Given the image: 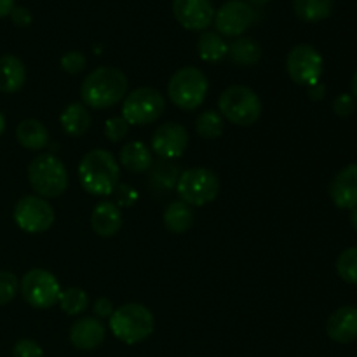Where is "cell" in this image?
<instances>
[{"label":"cell","mask_w":357,"mask_h":357,"mask_svg":"<svg viewBox=\"0 0 357 357\" xmlns=\"http://www.w3.org/2000/svg\"><path fill=\"white\" fill-rule=\"evenodd\" d=\"M128 77L115 66H100L84 79L80 87L82 103L93 110H105L121 103L128 94Z\"/></svg>","instance_id":"1"},{"label":"cell","mask_w":357,"mask_h":357,"mask_svg":"<svg viewBox=\"0 0 357 357\" xmlns=\"http://www.w3.org/2000/svg\"><path fill=\"white\" fill-rule=\"evenodd\" d=\"M121 166L110 152L96 149L87 152L79 164V180L84 190L96 197H107L119 187Z\"/></svg>","instance_id":"2"},{"label":"cell","mask_w":357,"mask_h":357,"mask_svg":"<svg viewBox=\"0 0 357 357\" xmlns=\"http://www.w3.org/2000/svg\"><path fill=\"white\" fill-rule=\"evenodd\" d=\"M108 326L114 337L122 344L135 345L146 340L153 333L155 319L149 307L142 303H126L114 310Z\"/></svg>","instance_id":"3"},{"label":"cell","mask_w":357,"mask_h":357,"mask_svg":"<svg viewBox=\"0 0 357 357\" xmlns=\"http://www.w3.org/2000/svg\"><path fill=\"white\" fill-rule=\"evenodd\" d=\"M28 181L38 197L56 199L68 187V171L52 153H40L28 166Z\"/></svg>","instance_id":"4"},{"label":"cell","mask_w":357,"mask_h":357,"mask_svg":"<svg viewBox=\"0 0 357 357\" xmlns=\"http://www.w3.org/2000/svg\"><path fill=\"white\" fill-rule=\"evenodd\" d=\"M209 84L208 77L197 66H183L173 73L167 84V96L178 108L185 112L197 110L206 100Z\"/></svg>","instance_id":"5"},{"label":"cell","mask_w":357,"mask_h":357,"mask_svg":"<svg viewBox=\"0 0 357 357\" xmlns=\"http://www.w3.org/2000/svg\"><path fill=\"white\" fill-rule=\"evenodd\" d=\"M220 114L236 126H253L261 117V100L246 86H230L218 100Z\"/></svg>","instance_id":"6"},{"label":"cell","mask_w":357,"mask_h":357,"mask_svg":"<svg viewBox=\"0 0 357 357\" xmlns=\"http://www.w3.org/2000/svg\"><path fill=\"white\" fill-rule=\"evenodd\" d=\"M180 201L192 206H206L220 194V180L211 169L206 167H190L180 174L176 183Z\"/></svg>","instance_id":"7"},{"label":"cell","mask_w":357,"mask_h":357,"mask_svg":"<svg viewBox=\"0 0 357 357\" xmlns=\"http://www.w3.org/2000/svg\"><path fill=\"white\" fill-rule=\"evenodd\" d=\"M166 110V100L153 87H138L126 94L122 117L129 126H146L155 122Z\"/></svg>","instance_id":"8"},{"label":"cell","mask_w":357,"mask_h":357,"mask_svg":"<svg viewBox=\"0 0 357 357\" xmlns=\"http://www.w3.org/2000/svg\"><path fill=\"white\" fill-rule=\"evenodd\" d=\"M20 291L24 302L33 309H49L58 303L61 286L56 275L45 268H31L21 279Z\"/></svg>","instance_id":"9"},{"label":"cell","mask_w":357,"mask_h":357,"mask_svg":"<svg viewBox=\"0 0 357 357\" xmlns=\"http://www.w3.org/2000/svg\"><path fill=\"white\" fill-rule=\"evenodd\" d=\"M13 218L24 232L42 234L51 229L56 215L47 199L38 195H24L14 206Z\"/></svg>","instance_id":"10"},{"label":"cell","mask_w":357,"mask_h":357,"mask_svg":"<svg viewBox=\"0 0 357 357\" xmlns=\"http://www.w3.org/2000/svg\"><path fill=\"white\" fill-rule=\"evenodd\" d=\"M324 61L321 52L310 44H298L289 51L286 70L289 79L298 86H314L323 75Z\"/></svg>","instance_id":"11"},{"label":"cell","mask_w":357,"mask_h":357,"mask_svg":"<svg viewBox=\"0 0 357 357\" xmlns=\"http://www.w3.org/2000/svg\"><path fill=\"white\" fill-rule=\"evenodd\" d=\"M255 10L244 0H229L215 13L216 33L225 37H239L253 24Z\"/></svg>","instance_id":"12"},{"label":"cell","mask_w":357,"mask_h":357,"mask_svg":"<svg viewBox=\"0 0 357 357\" xmlns=\"http://www.w3.org/2000/svg\"><path fill=\"white\" fill-rule=\"evenodd\" d=\"M188 146V131L176 122L160 124L153 131L152 152H155L160 159L174 160L185 153Z\"/></svg>","instance_id":"13"},{"label":"cell","mask_w":357,"mask_h":357,"mask_svg":"<svg viewBox=\"0 0 357 357\" xmlns=\"http://www.w3.org/2000/svg\"><path fill=\"white\" fill-rule=\"evenodd\" d=\"M173 14L187 30L206 31L215 20L211 0H173Z\"/></svg>","instance_id":"14"},{"label":"cell","mask_w":357,"mask_h":357,"mask_svg":"<svg viewBox=\"0 0 357 357\" xmlns=\"http://www.w3.org/2000/svg\"><path fill=\"white\" fill-rule=\"evenodd\" d=\"M107 337V328L98 317H80L70 328V342L79 351H94Z\"/></svg>","instance_id":"15"},{"label":"cell","mask_w":357,"mask_h":357,"mask_svg":"<svg viewBox=\"0 0 357 357\" xmlns=\"http://www.w3.org/2000/svg\"><path fill=\"white\" fill-rule=\"evenodd\" d=\"M330 197L340 209L357 208V164H349L333 178Z\"/></svg>","instance_id":"16"},{"label":"cell","mask_w":357,"mask_h":357,"mask_svg":"<svg viewBox=\"0 0 357 357\" xmlns=\"http://www.w3.org/2000/svg\"><path fill=\"white\" fill-rule=\"evenodd\" d=\"M326 333L337 344H351L357 340L356 307H342L335 310L326 323Z\"/></svg>","instance_id":"17"},{"label":"cell","mask_w":357,"mask_h":357,"mask_svg":"<svg viewBox=\"0 0 357 357\" xmlns=\"http://www.w3.org/2000/svg\"><path fill=\"white\" fill-rule=\"evenodd\" d=\"M91 227L100 237H114L122 229V211L115 202L103 201L93 209Z\"/></svg>","instance_id":"18"},{"label":"cell","mask_w":357,"mask_h":357,"mask_svg":"<svg viewBox=\"0 0 357 357\" xmlns=\"http://www.w3.org/2000/svg\"><path fill=\"white\" fill-rule=\"evenodd\" d=\"M26 80L24 63L14 54H3L0 58V91L17 93Z\"/></svg>","instance_id":"19"},{"label":"cell","mask_w":357,"mask_h":357,"mask_svg":"<svg viewBox=\"0 0 357 357\" xmlns=\"http://www.w3.org/2000/svg\"><path fill=\"white\" fill-rule=\"evenodd\" d=\"M119 162L131 173H145L152 167L153 157L149 146L143 142H129L119 153Z\"/></svg>","instance_id":"20"},{"label":"cell","mask_w":357,"mask_h":357,"mask_svg":"<svg viewBox=\"0 0 357 357\" xmlns=\"http://www.w3.org/2000/svg\"><path fill=\"white\" fill-rule=\"evenodd\" d=\"M16 139L28 150H42L49 145V131L37 119H24L16 128Z\"/></svg>","instance_id":"21"},{"label":"cell","mask_w":357,"mask_h":357,"mask_svg":"<svg viewBox=\"0 0 357 357\" xmlns=\"http://www.w3.org/2000/svg\"><path fill=\"white\" fill-rule=\"evenodd\" d=\"M61 129L68 136H82L86 135L91 126V112L84 103H70L59 117Z\"/></svg>","instance_id":"22"},{"label":"cell","mask_w":357,"mask_h":357,"mask_svg":"<svg viewBox=\"0 0 357 357\" xmlns=\"http://www.w3.org/2000/svg\"><path fill=\"white\" fill-rule=\"evenodd\" d=\"M149 171V185L157 192H169L176 188V183L181 174L180 167L173 160L166 159H159L157 162H153Z\"/></svg>","instance_id":"23"},{"label":"cell","mask_w":357,"mask_h":357,"mask_svg":"<svg viewBox=\"0 0 357 357\" xmlns=\"http://www.w3.org/2000/svg\"><path fill=\"white\" fill-rule=\"evenodd\" d=\"M194 225V211L183 201H174L164 211V227L173 234H185Z\"/></svg>","instance_id":"24"},{"label":"cell","mask_w":357,"mask_h":357,"mask_svg":"<svg viewBox=\"0 0 357 357\" xmlns=\"http://www.w3.org/2000/svg\"><path fill=\"white\" fill-rule=\"evenodd\" d=\"M230 61L239 66H253L260 61L261 47L255 38L239 37L229 45Z\"/></svg>","instance_id":"25"},{"label":"cell","mask_w":357,"mask_h":357,"mask_svg":"<svg viewBox=\"0 0 357 357\" xmlns=\"http://www.w3.org/2000/svg\"><path fill=\"white\" fill-rule=\"evenodd\" d=\"M197 51L202 61L218 63L229 54V44L216 31H204L197 42Z\"/></svg>","instance_id":"26"},{"label":"cell","mask_w":357,"mask_h":357,"mask_svg":"<svg viewBox=\"0 0 357 357\" xmlns=\"http://www.w3.org/2000/svg\"><path fill=\"white\" fill-rule=\"evenodd\" d=\"M296 16L309 23L326 20L333 10V0H293Z\"/></svg>","instance_id":"27"},{"label":"cell","mask_w":357,"mask_h":357,"mask_svg":"<svg viewBox=\"0 0 357 357\" xmlns=\"http://www.w3.org/2000/svg\"><path fill=\"white\" fill-rule=\"evenodd\" d=\"M223 128H225V119L216 110H206L195 121V129L197 135L204 139H216L222 136Z\"/></svg>","instance_id":"28"},{"label":"cell","mask_w":357,"mask_h":357,"mask_svg":"<svg viewBox=\"0 0 357 357\" xmlns=\"http://www.w3.org/2000/svg\"><path fill=\"white\" fill-rule=\"evenodd\" d=\"M58 303L65 314H68V316H79L80 312H84L89 307V296H87V293L82 288H75L73 286V288L61 289Z\"/></svg>","instance_id":"29"},{"label":"cell","mask_w":357,"mask_h":357,"mask_svg":"<svg viewBox=\"0 0 357 357\" xmlns=\"http://www.w3.org/2000/svg\"><path fill=\"white\" fill-rule=\"evenodd\" d=\"M337 272L345 282L357 284V246L342 251L337 260Z\"/></svg>","instance_id":"30"},{"label":"cell","mask_w":357,"mask_h":357,"mask_svg":"<svg viewBox=\"0 0 357 357\" xmlns=\"http://www.w3.org/2000/svg\"><path fill=\"white\" fill-rule=\"evenodd\" d=\"M20 291V282L13 272L0 271V305H7L16 298Z\"/></svg>","instance_id":"31"},{"label":"cell","mask_w":357,"mask_h":357,"mask_svg":"<svg viewBox=\"0 0 357 357\" xmlns=\"http://www.w3.org/2000/svg\"><path fill=\"white\" fill-rule=\"evenodd\" d=\"M129 128H131V126L128 124V121H126L122 115L110 117L107 122H105V136L114 143L122 142V139L128 136Z\"/></svg>","instance_id":"32"},{"label":"cell","mask_w":357,"mask_h":357,"mask_svg":"<svg viewBox=\"0 0 357 357\" xmlns=\"http://www.w3.org/2000/svg\"><path fill=\"white\" fill-rule=\"evenodd\" d=\"M87 65L86 56L82 54L80 51H68L61 56V68L65 70L66 73H80Z\"/></svg>","instance_id":"33"},{"label":"cell","mask_w":357,"mask_h":357,"mask_svg":"<svg viewBox=\"0 0 357 357\" xmlns=\"http://www.w3.org/2000/svg\"><path fill=\"white\" fill-rule=\"evenodd\" d=\"M14 357H42V347L35 340L30 338H21L14 344Z\"/></svg>","instance_id":"34"},{"label":"cell","mask_w":357,"mask_h":357,"mask_svg":"<svg viewBox=\"0 0 357 357\" xmlns=\"http://www.w3.org/2000/svg\"><path fill=\"white\" fill-rule=\"evenodd\" d=\"M356 110V100L352 94H338L333 100V112L338 117H349L354 114Z\"/></svg>","instance_id":"35"},{"label":"cell","mask_w":357,"mask_h":357,"mask_svg":"<svg viewBox=\"0 0 357 357\" xmlns=\"http://www.w3.org/2000/svg\"><path fill=\"white\" fill-rule=\"evenodd\" d=\"M115 194H117V206L119 208H129L136 202L138 199V192L131 187V185H119L115 188Z\"/></svg>","instance_id":"36"},{"label":"cell","mask_w":357,"mask_h":357,"mask_svg":"<svg viewBox=\"0 0 357 357\" xmlns=\"http://www.w3.org/2000/svg\"><path fill=\"white\" fill-rule=\"evenodd\" d=\"M10 20H13V23L16 24V26L20 28H24V26H30L31 24V13L26 9V7L23 6H14V9L10 10Z\"/></svg>","instance_id":"37"},{"label":"cell","mask_w":357,"mask_h":357,"mask_svg":"<svg viewBox=\"0 0 357 357\" xmlns=\"http://www.w3.org/2000/svg\"><path fill=\"white\" fill-rule=\"evenodd\" d=\"M93 310L98 319H110L112 314H114V303H112V300L101 296V298L94 300Z\"/></svg>","instance_id":"38"},{"label":"cell","mask_w":357,"mask_h":357,"mask_svg":"<svg viewBox=\"0 0 357 357\" xmlns=\"http://www.w3.org/2000/svg\"><path fill=\"white\" fill-rule=\"evenodd\" d=\"M307 93H309L310 100L319 101V100H323L324 94H326V87H324L321 82H317V84H314V86H310Z\"/></svg>","instance_id":"39"},{"label":"cell","mask_w":357,"mask_h":357,"mask_svg":"<svg viewBox=\"0 0 357 357\" xmlns=\"http://www.w3.org/2000/svg\"><path fill=\"white\" fill-rule=\"evenodd\" d=\"M14 9V0H0V17L9 16Z\"/></svg>","instance_id":"40"},{"label":"cell","mask_w":357,"mask_h":357,"mask_svg":"<svg viewBox=\"0 0 357 357\" xmlns=\"http://www.w3.org/2000/svg\"><path fill=\"white\" fill-rule=\"evenodd\" d=\"M351 87H352V96L357 100V70L354 73V77H352V82H351Z\"/></svg>","instance_id":"41"},{"label":"cell","mask_w":357,"mask_h":357,"mask_svg":"<svg viewBox=\"0 0 357 357\" xmlns=\"http://www.w3.org/2000/svg\"><path fill=\"white\" fill-rule=\"evenodd\" d=\"M351 223H352V227H354L356 232H357V208L352 209V213H351Z\"/></svg>","instance_id":"42"},{"label":"cell","mask_w":357,"mask_h":357,"mask_svg":"<svg viewBox=\"0 0 357 357\" xmlns=\"http://www.w3.org/2000/svg\"><path fill=\"white\" fill-rule=\"evenodd\" d=\"M271 0H248V3H253V6H265Z\"/></svg>","instance_id":"43"},{"label":"cell","mask_w":357,"mask_h":357,"mask_svg":"<svg viewBox=\"0 0 357 357\" xmlns=\"http://www.w3.org/2000/svg\"><path fill=\"white\" fill-rule=\"evenodd\" d=\"M3 129H6V119H3V115L0 114V135L3 132Z\"/></svg>","instance_id":"44"}]
</instances>
